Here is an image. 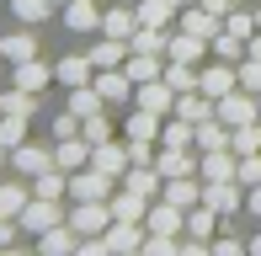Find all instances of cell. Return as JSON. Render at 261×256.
Instances as JSON below:
<instances>
[{
  "mask_svg": "<svg viewBox=\"0 0 261 256\" xmlns=\"http://www.w3.org/2000/svg\"><path fill=\"white\" fill-rule=\"evenodd\" d=\"M123 69H128V80H134V86H144V80H160V75H165L160 54H139V48H128Z\"/></svg>",
  "mask_w": 261,
  "mask_h": 256,
  "instance_id": "ac0fdd59",
  "label": "cell"
},
{
  "mask_svg": "<svg viewBox=\"0 0 261 256\" xmlns=\"http://www.w3.org/2000/svg\"><path fill=\"white\" fill-rule=\"evenodd\" d=\"M234 166H240L234 149H208V155L197 160V176L203 182H234Z\"/></svg>",
  "mask_w": 261,
  "mask_h": 256,
  "instance_id": "4fadbf2b",
  "label": "cell"
},
{
  "mask_svg": "<svg viewBox=\"0 0 261 256\" xmlns=\"http://www.w3.org/2000/svg\"><path fill=\"white\" fill-rule=\"evenodd\" d=\"M160 197L176 203V208H197V203H203V187H197V176H165Z\"/></svg>",
  "mask_w": 261,
  "mask_h": 256,
  "instance_id": "e0dca14e",
  "label": "cell"
},
{
  "mask_svg": "<svg viewBox=\"0 0 261 256\" xmlns=\"http://www.w3.org/2000/svg\"><path fill=\"white\" fill-rule=\"evenodd\" d=\"M21 139H27V118H21V112H0V144L16 149Z\"/></svg>",
  "mask_w": 261,
  "mask_h": 256,
  "instance_id": "f35d334b",
  "label": "cell"
},
{
  "mask_svg": "<svg viewBox=\"0 0 261 256\" xmlns=\"http://www.w3.org/2000/svg\"><path fill=\"white\" fill-rule=\"evenodd\" d=\"M38 251L43 256H69V251H80V235H75V224H54V229H43L38 235Z\"/></svg>",
  "mask_w": 261,
  "mask_h": 256,
  "instance_id": "5bb4252c",
  "label": "cell"
},
{
  "mask_svg": "<svg viewBox=\"0 0 261 256\" xmlns=\"http://www.w3.org/2000/svg\"><path fill=\"white\" fill-rule=\"evenodd\" d=\"M197 160H203L197 149H160L155 171H160V176H197Z\"/></svg>",
  "mask_w": 261,
  "mask_h": 256,
  "instance_id": "9a60e30c",
  "label": "cell"
},
{
  "mask_svg": "<svg viewBox=\"0 0 261 256\" xmlns=\"http://www.w3.org/2000/svg\"><path fill=\"white\" fill-rule=\"evenodd\" d=\"M192 134H197V123H187V118L160 123V149H192Z\"/></svg>",
  "mask_w": 261,
  "mask_h": 256,
  "instance_id": "83f0119b",
  "label": "cell"
},
{
  "mask_svg": "<svg viewBox=\"0 0 261 256\" xmlns=\"http://www.w3.org/2000/svg\"><path fill=\"white\" fill-rule=\"evenodd\" d=\"M96 91L107 101H128V91H134V80H128V69L117 64V69H96Z\"/></svg>",
  "mask_w": 261,
  "mask_h": 256,
  "instance_id": "cb8c5ba5",
  "label": "cell"
},
{
  "mask_svg": "<svg viewBox=\"0 0 261 256\" xmlns=\"http://www.w3.org/2000/svg\"><path fill=\"white\" fill-rule=\"evenodd\" d=\"M11 11H16L21 21H48L54 6H48V0H11Z\"/></svg>",
  "mask_w": 261,
  "mask_h": 256,
  "instance_id": "f6af8a7d",
  "label": "cell"
},
{
  "mask_svg": "<svg viewBox=\"0 0 261 256\" xmlns=\"http://www.w3.org/2000/svg\"><path fill=\"white\" fill-rule=\"evenodd\" d=\"M176 16V0H139V21L144 27H171Z\"/></svg>",
  "mask_w": 261,
  "mask_h": 256,
  "instance_id": "d590c367",
  "label": "cell"
},
{
  "mask_svg": "<svg viewBox=\"0 0 261 256\" xmlns=\"http://www.w3.org/2000/svg\"><path fill=\"white\" fill-rule=\"evenodd\" d=\"M234 182H240V187H256V182H261V149H256V155H240Z\"/></svg>",
  "mask_w": 261,
  "mask_h": 256,
  "instance_id": "7bdbcfd3",
  "label": "cell"
},
{
  "mask_svg": "<svg viewBox=\"0 0 261 256\" xmlns=\"http://www.w3.org/2000/svg\"><path fill=\"white\" fill-rule=\"evenodd\" d=\"M224 32H234V38H251V32H256V11H229V16H224Z\"/></svg>",
  "mask_w": 261,
  "mask_h": 256,
  "instance_id": "ee69618b",
  "label": "cell"
},
{
  "mask_svg": "<svg viewBox=\"0 0 261 256\" xmlns=\"http://www.w3.org/2000/svg\"><path fill=\"white\" fill-rule=\"evenodd\" d=\"M54 160H59V171H80V166H91V139H86V134H75V139H54Z\"/></svg>",
  "mask_w": 261,
  "mask_h": 256,
  "instance_id": "8fae6325",
  "label": "cell"
},
{
  "mask_svg": "<svg viewBox=\"0 0 261 256\" xmlns=\"http://www.w3.org/2000/svg\"><path fill=\"white\" fill-rule=\"evenodd\" d=\"M144 256H181V240H176V235H155V229H149V235H144Z\"/></svg>",
  "mask_w": 261,
  "mask_h": 256,
  "instance_id": "b9f144b4",
  "label": "cell"
},
{
  "mask_svg": "<svg viewBox=\"0 0 261 256\" xmlns=\"http://www.w3.org/2000/svg\"><path fill=\"white\" fill-rule=\"evenodd\" d=\"M203 6H208V11H219V16H229V11H234V0H203Z\"/></svg>",
  "mask_w": 261,
  "mask_h": 256,
  "instance_id": "f5cc1de1",
  "label": "cell"
},
{
  "mask_svg": "<svg viewBox=\"0 0 261 256\" xmlns=\"http://www.w3.org/2000/svg\"><path fill=\"white\" fill-rule=\"evenodd\" d=\"M91 166L107 171V176H123L128 171V139L117 144V139H101V144H91Z\"/></svg>",
  "mask_w": 261,
  "mask_h": 256,
  "instance_id": "9c48e42d",
  "label": "cell"
},
{
  "mask_svg": "<svg viewBox=\"0 0 261 256\" xmlns=\"http://www.w3.org/2000/svg\"><path fill=\"white\" fill-rule=\"evenodd\" d=\"M6 160H11V149H6V144H0V166H6Z\"/></svg>",
  "mask_w": 261,
  "mask_h": 256,
  "instance_id": "db71d44e",
  "label": "cell"
},
{
  "mask_svg": "<svg viewBox=\"0 0 261 256\" xmlns=\"http://www.w3.org/2000/svg\"><path fill=\"white\" fill-rule=\"evenodd\" d=\"M64 192H69V171L48 166V171H38V176H32V197H64Z\"/></svg>",
  "mask_w": 261,
  "mask_h": 256,
  "instance_id": "f546056e",
  "label": "cell"
},
{
  "mask_svg": "<svg viewBox=\"0 0 261 256\" xmlns=\"http://www.w3.org/2000/svg\"><path fill=\"white\" fill-rule=\"evenodd\" d=\"M11 240H16V219H6V214H0V251H6Z\"/></svg>",
  "mask_w": 261,
  "mask_h": 256,
  "instance_id": "f907efd6",
  "label": "cell"
},
{
  "mask_svg": "<svg viewBox=\"0 0 261 256\" xmlns=\"http://www.w3.org/2000/svg\"><path fill=\"white\" fill-rule=\"evenodd\" d=\"M112 182L117 176H107V171H96V166H80V171H69V197L75 203H91V197H112Z\"/></svg>",
  "mask_w": 261,
  "mask_h": 256,
  "instance_id": "3957f363",
  "label": "cell"
},
{
  "mask_svg": "<svg viewBox=\"0 0 261 256\" xmlns=\"http://www.w3.org/2000/svg\"><path fill=\"white\" fill-rule=\"evenodd\" d=\"M123 128H128V139H160V112H149V107H134V118H128Z\"/></svg>",
  "mask_w": 261,
  "mask_h": 256,
  "instance_id": "e575fe53",
  "label": "cell"
},
{
  "mask_svg": "<svg viewBox=\"0 0 261 256\" xmlns=\"http://www.w3.org/2000/svg\"><path fill=\"white\" fill-rule=\"evenodd\" d=\"M213 246V256H240L245 251V240H234V235H219V240H208Z\"/></svg>",
  "mask_w": 261,
  "mask_h": 256,
  "instance_id": "681fc988",
  "label": "cell"
},
{
  "mask_svg": "<svg viewBox=\"0 0 261 256\" xmlns=\"http://www.w3.org/2000/svg\"><path fill=\"white\" fill-rule=\"evenodd\" d=\"M234 86H240V75L229 69V59H208L203 69H197V91H203V96H213V101H219L224 91H234Z\"/></svg>",
  "mask_w": 261,
  "mask_h": 256,
  "instance_id": "5b68a950",
  "label": "cell"
},
{
  "mask_svg": "<svg viewBox=\"0 0 261 256\" xmlns=\"http://www.w3.org/2000/svg\"><path fill=\"white\" fill-rule=\"evenodd\" d=\"M0 59H11V64L38 59V38H32V32H11V38H0Z\"/></svg>",
  "mask_w": 261,
  "mask_h": 256,
  "instance_id": "f1b7e54d",
  "label": "cell"
},
{
  "mask_svg": "<svg viewBox=\"0 0 261 256\" xmlns=\"http://www.w3.org/2000/svg\"><path fill=\"white\" fill-rule=\"evenodd\" d=\"M80 134H86L91 144H101V139H112V123H107V112H96V118H86V123H80Z\"/></svg>",
  "mask_w": 261,
  "mask_h": 256,
  "instance_id": "7dc6e473",
  "label": "cell"
},
{
  "mask_svg": "<svg viewBox=\"0 0 261 256\" xmlns=\"http://www.w3.org/2000/svg\"><path fill=\"white\" fill-rule=\"evenodd\" d=\"M16 224L27 229V235H43V229L64 224V208H59V197H27V208L16 214Z\"/></svg>",
  "mask_w": 261,
  "mask_h": 256,
  "instance_id": "7a4b0ae2",
  "label": "cell"
},
{
  "mask_svg": "<svg viewBox=\"0 0 261 256\" xmlns=\"http://www.w3.org/2000/svg\"><path fill=\"white\" fill-rule=\"evenodd\" d=\"M64 21H69V32H96L101 27V11L91 6V0H69V6H64Z\"/></svg>",
  "mask_w": 261,
  "mask_h": 256,
  "instance_id": "484cf974",
  "label": "cell"
},
{
  "mask_svg": "<svg viewBox=\"0 0 261 256\" xmlns=\"http://www.w3.org/2000/svg\"><path fill=\"white\" fill-rule=\"evenodd\" d=\"M128 48H139V54H165V48H171V32H165V27H144V21H139L134 38H128Z\"/></svg>",
  "mask_w": 261,
  "mask_h": 256,
  "instance_id": "4316f807",
  "label": "cell"
},
{
  "mask_svg": "<svg viewBox=\"0 0 261 256\" xmlns=\"http://www.w3.org/2000/svg\"><path fill=\"white\" fill-rule=\"evenodd\" d=\"M256 27H261V11H256Z\"/></svg>",
  "mask_w": 261,
  "mask_h": 256,
  "instance_id": "680465c9",
  "label": "cell"
},
{
  "mask_svg": "<svg viewBox=\"0 0 261 256\" xmlns=\"http://www.w3.org/2000/svg\"><path fill=\"white\" fill-rule=\"evenodd\" d=\"M123 59H128V43H123V38H107V43L91 48V64H96V69H117Z\"/></svg>",
  "mask_w": 261,
  "mask_h": 256,
  "instance_id": "836d02e7",
  "label": "cell"
},
{
  "mask_svg": "<svg viewBox=\"0 0 261 256\" xmlns=\"http://www.w3.org/2000/svg\"><path fill=\"white\" fill-rule=\"evenodd\" d=\"M54 80H59V86H69V91H75V86H91V80H96V64H91V54H86V59H64V64L54 69Z\"/></svg>",
  "mask_w": 261,
  "mask_h": 256,
  "instance_id": "603a6c76",
  "label": "cell"
},
{
  "mask_svg": "<svg viewBox=\"0 0 261 256\" xmlns=\"http://www.w3.org/2000/svg\"><path fill=\"white\" fill-rule=\"evenodd\" d=\"M64 219L75 224V235H107V224H112V203L91 197V203H75Z\"/></svg>",
  "mask_w": 261,
  "mask_h": 256,
  "instance_id": "277c9868",
  "label": "cell"
},
{
  "mask_svg": "<svg viewBox=\"0 0 261 256\" xmlns=\"http://www.w3.org/2000/svg\"><path fill=\"white\" fill-rule=\"evenodd\" d=\"M48 128H54V139H75V134H80V118H75V112H59Z\"/></svg>",
  "mask_w": 261,
  "mask_h": 256,
  "instance_id": "c3c4849f",
  "label": "cell"
},
{
  "mask_svg": "<svg viewBox=\"0 0 261 256\" xmlns=\"http://www.w3.org/2000/svg\"><path fill=\"white\" fill-rule=\"evenodd\" d=\"M213 219H224V214H219V208H208V203L187 208V235H197V240H213Z\"/></svg>",
  "mask_w": 261,
  "mask_h": 256,
  "instance_id": "1f68e13d",
  "label": "cell"
},
{
  "mask_svg": "<svg viewBox=\"0 0 261 256\" xmlns=\"http://www.w3.org/2000/svg\"><path fill=\"white\" fill-rule=\"evenodd\" d=\"M107 203H112V219H139V224H144V214H149V197H139L128 187H117Z\"/></svg>",
  "mask_w": 261,
  "mask_h": 256,
  "instance_id": "7402d4cb",
  "label": "cell"
},
{
  "mask_svg": "<svg viewBox=\"0 0 261 256\" xmlns=\"http://www.w3.org/2000/svg\"><path fill=\"white\" fill-rule=\"evenodd\" d=\"M208 48H213V59H229V64H240V59H245V38H234V32H219Z\"/></svg>",
  "mask_w": 261,
  "mask_h": 256,
  "instance_id": "74e56055",
  "label": "cell"
},
{
  "mask_svg": "<svg viewBox=\"0 0 261 256\" xmlns=\"http://www.w3.org/2000/svg\"><path fill=\"white\" fill-rule=\"evenodd\" d=\"M245 208H251V214H261V182H256V187H245Z\"/></svg>",
  "mask_w": 261,
  "mask_h": 256,
  "instance_id": "816d5d0a",
  "label": "cell"
},
{
  "mask_svg": "<svg viewBox=\"0 0 261 256\" xmlns=\"http://www.w3.org/2000/svg\"><path fill=\"white\" fill-rule=\"evenodd\" d=\"M176 118H187V123L213 118V96H203V91H181V96H176Z\"/></svg>",
  "mask_w": 261,
  "mask_h": 256,
  "instance_id": "d4e9b609",
  "label": "cell"
},
{
  "mask_svg": "<svg viewBox=\"0 0 261 256\" xmlns=\"http://www.w3.org/2000/svg\"><path fill=\"white\" fill-rule=\"evenodd\" d=\"M208 38H197V32H176L171 48H165V59H181V64H208Z\"/></svg>",
  "mask_w": 261,
  "mask_h": 256,
  "instance_id": "7c38bea8",
  "label": "cell"
},
{
  "mask_svg": "<svg viewBox=\"0 0 261 256\" xmlns=\"http://www.w3.org/2000/svg\"><path fill=\"white\" fill-rule=\"evenodd\" d=\"M160 139H128V166H155V155H160Z\"/></svg>",
  "mask_w": 261,
  "mask_h": 256,
  "instance_id": "60d3db41",
  "label": "cell"
},
{
  "mask_svg": "<svg viewBox=\"0 0 261 256\" xmlns=\"http://www.w3.org/2000/svg\"><path fill=\"white\" fill-rule=\"evenodd\" d=\"M251 251H256V256H261V235H256V240H251Z\"/></svg>",
  "mask_w": 261,
  "mask_h": 256,
  "instance_id": "11a10c76",
  "label": "cell"
},
{
  "mask_svg": "<svg viewBox=\"0 0 261 256\" xmlns=\"http://www.w3.org/2000/svg\"><path fill=\"white\" fill-rule=\"evenodd\" d=\"M48 80H54V69L43 64V59H21V64H16V86H27V91H48Z\"/></svg>",
  "mask_w": 261,
  "mask_h": 256,
  "instance_id": "4dcf8cb0",
  "label": "cell"
},
{
  "mask_svg": "<svg viewBox=\"0 0 261 256\" xmlns=\"http://www.w3.org/2000/svg\"><path fill=\"white\" fill-rule=\"evenodd\" d=\"M234 75H240V86H245V91H256V96H261V59H251V54H245Z\"/></svg>",
  "mask_w": 261,
  "mask_h": 256,
  "instance_id": "bcb514c9",
  "label": "cell"
},
{
  "mask_svg": "<svg viewBox=\"0 0 261 256\" xmlns=\"http://www.w3.org/2000/svg\"><path fill=\"white\" fill-rule=\"evenodd\" d=\"M21 208H27V192H21L16 182H0V214H6V219H16Z\"/></svg>",
  "mask_w": 261,
  "mask_h": 256,
  "instance_id": "ab89813d",
  "label": "cell"
},
{
  "mask_svg": "<svg viewBox=\"0 0 261 256\" xmlns=\"http://www.w3.org/2000/svg\"><path fill=\"white\" fill-rule=\"evenodd\" d=\"M181 32H197V38H208V43H213V38L224 32V16H219V11H208L203 0H197V6L181 16Z\"/></svg>",
  "mask_w": 261,
  "mask_h": 256,
  "instance_id": "2e32d148",
  "label": "cell"
},
{
  "mask_svg": "<svg viewBox=\"0 0 261 256\" xmlns=\"http://www.w3.org/2000/svg\"><path fill=\"white\" fill-rule=\"evenodd\" d=\"M134 27H139V11H128V6H112V11H101V32L107 38H134Z\"/></svg>",
  "mask_w": 261,
  "mask_h": 256,
  "instance_id": "44dd1931",
  "label": "cell"
},
{
  "mask_svg": "<svg viewBox=\"0 0 261 256\" xmlns=\"http://www.w3.org/2000/svg\"><path fill=\"white\" fill-rule=\"evenodd\" d=\"M11 166H16L21 176H38V171L59 166V160H54V149H43V144H27V139H21V144L11 149Z\"/></svg>",
  "mask_w": 261,
  "mask_h": 256,
  "instance_id": "30bf717a",
  "label": "cell"
},
{
  "mask_svg": "<svg viewBox=\"0 0 261 256\" xmlns=\"http://www.w3.org/2000/svg\"><path fill=\"white\" fill-rule=\"evenodd\" d=\"M197 69H203V64H181V59H165V80L176 86V96H181V91H197Z\"/></svg>",
  "mask_w": 261,
  "mask_h": 256,
  "instance_id": "8d00e7d4",
  "label": "cell"
},
{
  "mask_svg": "<svg viewBox=\"0 0 261 256\" xmlns=\"http://www.w3.org/2000/svg\"><path fill=\"white\" fill-rule=\"evenodd\" d=\"M101 107H107V96L96 91V80H91V86H75V91H69V112H75L80 123H86V118H96Z\"/></svg>",
  "mask_w": 261,
  "mask_h": 256,
  "instance_id": "ffe728a7",
  "label": "cell"
},
{
  "mask_svg": "<svg viewBox=\"0 0 261 256\" xmlns=\"http://www.w3.org/2000/svg\"><path fill=\"white\" fill-rule=\"evenodd\" d=\"M176 6H192V0H176Z\"/></svg>",
  "mask_w": 261,
  "mask_h": 256,
  "instance_id": "9f6ffc18",
  "label": "cell"
},
{
  "mask_svg": "<svg viewBox=\"0 0 261 256\" xmlns=\"http://www.w3.org/2000/svg\"><path fill=\"white\" fill-rule=\"evenodd\" d=\"M192 149H197V155H208V149H229V123L203 118V123H197V134H192Z\"/></svg>",
  "mask_w": 261,
  "mask_h": 256,
  "instance_id": "d6986e66",
  "label": "cell"
},
{
  "mask_svg": "<svg viewBox=\"0 0 261 256\" xmlns=\"http://www.w3.org/2000/svg\"><path fill=\"white\" fill-rule=\"evenodd\" d=\"M256 107H261V96H256Z\"/></svg>",
  "mask_w": 261,
  "mask_h": 256,
  "instance_id": "91938a15",
  "label": "cell"
},
{
  "mask_svg": "<svg viewBox=\"0 0 261 256\" xmlns=\"http://www.w3.org/2000/svg\"><path fill=\"white\" fill-rule=\"evenodd\" d=\"M144 235H149V229H139V219H112V224H107V246H112V256L144 251Z\"/></svg>",
  "mask_w": 261,
  "mask_h": 256,
  "instance_id": "8992f818",
  "label": "cell"
},
{
  "mask_svg": "<svg viewBox=\"0 0 261 256\" xmlns=\"http://www.w3.org/2000/svg\"><path fill=\"white\" fill-rule=\"evenodd\" d=\"M213 118H219V123H229V128H240V123H256V118H261V107H256V91H245V86L224 91V96L213 101Z\"/></svg>",
  "mask_w": 261,
  "mask_h": 256,
  "instance_id": "6da1fadb",
  "label": "cell"
},
{
  "mask_svg": "<svg viewBox=\"0 0 261 256\" xmlns=\"http://www.w3.org/2000/svg\"><path fill=\"white\" fill-rule=\"evenodd\" d=\"M229 149H234V155H256V149H261V118L229 128Z\"/></svg>",
  "mask_w": 261,
  "mask_h": 256,
  "instance_id": "d6a6232c",
  "label": "cell"
},
{
  "mask_svg": "<svg viewBox=\"0 0 261 256\" xmlns=\"http://www.w3.org/2000/svg\"><path fill=\"white\" fill-rule=\"evenodd\" d=\"M48 6H59V0H48ZM64 6H69V0H64Z\"/></svg>",
  "mask_w": 261,
  "mask_h": 256,
  "instance_id": "6f0895ef",
  "label": "cell"
},
{
  "mask_svg": "<svg viewBox=\"0 0 261 256\" xmlns=\"http://www.w3.org/2000/svg\"><path fill=\"white\" fill-rule=\"evenodd\" d=\"M134 96H139V107H149V112H160V118H165V112H176V86H171V80H144V86H134Z\"/></svg>",
  "mask_w": 261,
  "mask_h": 256,
  "instance_id": "52a82bcc",
  "label": "cell"
},
{
  "mask_svg": "<svg viewBox=\"0 0 261 256\" xmlns=\"http://www.w3.org/2000/svg\"><path fill=\"white\" fill-rule=\"evenodd\" d=\"M203 203L219 208V214H240L245 208V187L240 182H203Z\"/></svg>",
  "mask_w": 261,
  "mask_h": 256,
  "instance_id": "ba28073f",
  "label": "cell"
}]
</instances>
